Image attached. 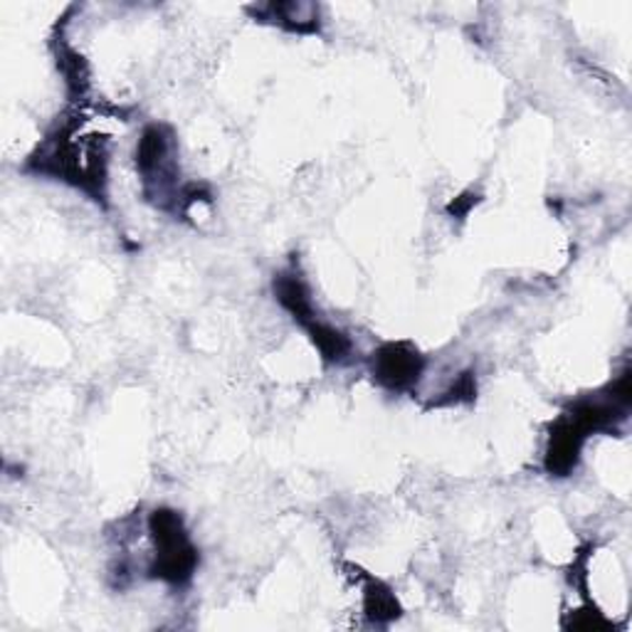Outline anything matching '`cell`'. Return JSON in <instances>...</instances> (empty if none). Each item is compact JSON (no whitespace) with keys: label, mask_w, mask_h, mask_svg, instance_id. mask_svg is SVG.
I'll list each match as a JSON object with an SVG mask.
<instances>
[{"label":"cell","mask_w":632,"mask_h":632,"mask_svg":"<svg viewBox=\"0 0 632 632\" xmlns=\"http://www.w3.org/2000/svg\"><path fill=\"white\" fill-rule=\"evenodd\" d=\"M75 127L57 131L30 157V169L43 175L72 183L75 189L89 193L97 203L107 199V147L101 137L75 139Z\"/></svg>","instance_id":"1"},{"label":"cell","mask_w":632,"mask_h":632,"mask_svg":"<svg viewBox=\"0 0 632 632\" xmlns=\"http://www.w3.org/2000/svg\"><path fill=\"white\" fill-rule=\"evenodd\" d=\"M364 613L373 625H388L396 618H400V603L396 593L378 578L366 580Z\"/></svg>","instance_id":"8"},{"label":"cell","mask_w":632,"mask_h":632,"mask_svg":"<svg viewBox=\"0 0 632 632\" xmlns=\"http://www.w3.org/2000/svg\"><path fill=\"white\" fill-rule=\"evenodd\" d=\"M474 203H476V195H474V199H472V195H470V201H462V199H454V203H450V208H448V211H450L452 215H458V217H462V215H468V213H470V208H472V205H474Z\"/></svg>","instance_id":"11"},{"label":"cell","mask_w":632,"mask_h":632,"mask_svg":"<svg viewBox=\"0 0 632 632\" xmlns=\"http://www.w3.org/2000/svg\"><path fill=\"white\" fill-rule=\"evenodd\" d=\"M149 534L157 548V558L149 568L151 578L165 580L171 586H185L201 564L199 548L185 532L183 516L173 510H153L149 516Z\"/></svg>","instance_id":"2"},{"label":"cell","mask_w":632,"mask_h":632,"mask_svg":"<svg viewBox=\"0 0 632 632\" xmlns=\"http://www.w3.org/2000/svg\"><path fill=\"white\" fill-rule=\"evenodd\" d=\"M309 339H312V344L317 346V351L321 354V358L326 361V364H344L351 354V339L344 334V331H339L336 326L326 324V321L314 319L312 324L304 326Z\"/></svg>","instance_id":"9"},{"label":"cell","mask_w":632,"mask_h":632,"mask_svg":"<svg viewBox=\"0 0 632 632\" xmlns=\"http://www.w3.org/2000/svg\"><path fill=\"white\" fill-rule=\"evenodd\" d=\"M275 297L277 302L282 304L297 324L309 326L314 319H319L314 314V302H312V294H309V287L302 279V275H297L294 269H289V272H279L275 277Z\"/></svg>","instance_id":"6"},{"label":"cell","mask_w":632,"mask_h":632,"mask_svg":"<svg viewBox=\"0 0 632 632\" xmlns=\"http://www.w3.org/2000/svg\"><path fill=\"white\" fill-rule=\"evenodd\" d=\"M371 371L381 388L390 393H406L413 386H418L425 371V358L408 341H390V344H383L373 354Z\"/></svg>","instance_id":"4"},{"label":"cell","mask_w":632,"mask_h":632,"mask_svg":"<svg viewBox=\"0 0 632 632\" xmlns=\"http://www.w3.org/2000/svg\"><path fill=\"white\" fill-rule=\"evenodd\" d=\"M257 18L272 20L292 33H319V8L307 3H269L257 10Z\"/></svg>","instance_id":"7"},{"label":"cell","mask_w":632,"mask_h":632,"mask_svg":"<svg viewBox=\"0 0 632 632\" xmlns=\"http://www.w3.org/2000/svg\"><path fill=\"white\" fill-rule=\"evenodd\" d=\"M444 396H450V398H444L440 406H452V403H472L476 398V378H474V373L472 371L462 373V376L452 383V388L444 393Z\"/></svg>","instance_id":"10"},{"label":"cell","mask_w":632,"mask_h":632,"mask_svg":"<svg viewBox=\"0 0 632 632\" xmlns=\"http://www.w3.org/2000/svg\"><path fill=\"white\" fill-rule=\"evenodd\" d=\"M586 440L588 435L564 413V416L551 425V430H548L544 470L551 476L574 474L580 462V452H583Z\"/></svg>","instance_id":"5"},{"label":"cell","mask_w":632,"mask_h":632,"mask_svg":"<svg viewBox=\"0 0 632 632\" xmlns=\"http://www.w3.org/2000/svg\"><path fill=\"white\" fill-rule=\"evenodd\" d=\"M179 147L171 127L151 124L143 129L137 147V169L147 185L149 199H165L175 189V173H179Z\"/></svg>","instance_id":"3"}]
</instances>
